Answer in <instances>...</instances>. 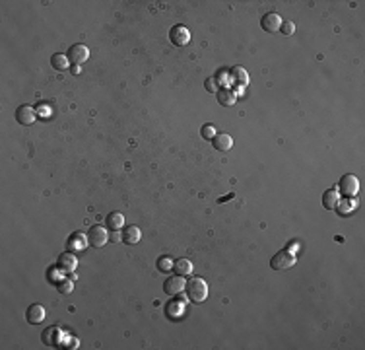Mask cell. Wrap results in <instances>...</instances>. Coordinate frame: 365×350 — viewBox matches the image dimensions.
<instances>
[{
  "label": "cell",
  "mask_w": 365,
  "mask_h": 350,
  "mask_svg": "<svg viewBox=\"0 0 365 350\" xmlns=\"http://www.w3.org/2000/svg\"><path fill=\"white\" fill-rule=\"evenodd\" d=\"M57 266H59L61 270H64V272H72L74 268L78 266V259H76L74 253H63V255L59 257V261H57Z\"/></svg>",
  "instance_id": "8fae6325"
},
{
  "label": "cell",
  "mask_w": 365,
  "mask_h": 350,
  "mask_svg": "<svg viewBox=\"0 0 365 350\" xmlns=\"http://www.w3.org/2000/svg\"><path fill=\"white\" fill-rule=\"evenodd\" d=\"M212 142H214V148L219 150V152H227V150H231V146H233V138H231L229 134H225V132L216 134Z\"/></svg>",
  "instance_id": "5bb4252c"
},
{
  "label": "cell",
  "mask_w": 365,
  "mask_h": 350,
  "mask_svg": "<svg viewBox=\"0 0 365 350\" xmlns=\"http://www.w3.org/2000/svg\"><path fill=\"white\" fill-rule=\"evenodd\" d=\"M105 226L111 228V230H121L125 226V216L121 212H111L105 218Z\"/></svg>",
  "instance_id": "ac0fdd59"
},
{
  "label": "cell",
  "mask_w": 365,
  "mask_h": 350,
  "mask_svg": "<svg viewBox=\"0 0 365 350\" xmlns=\"http://www.w3.org/2000/svg\"><path fill=\"white\" fill-rule=\"evenodd\" d=\"M204 88H206V91H210V93H218V78H214V76H210L208 80H206V84H204Z\"/></svg>",
  "instance_id": "484cf974"
},
{
  "label": "cell",
  "mask_w": 365,
  "mask_h": 350,
  "mask_svg": "<svg viewBox=\"0 0 365 350\" xmlns=\"http://www.w3.org/2000/svg\"><path fill=\"white\" fill-rule=\"evenodd\" d=\"M142 240V232L136 228V226H127L125 232H123V241L127 245H136L138 241Z\"/></svg>",
  "instance_id": "7c38bea8"
},
{
  "label": "cell",
  "mask_w": 365,
  "mask_h": 350,
  "mask_svg": "<svg viewBox=\"0 0 365 350\" xmlns=\"http://www.w3.org/2000/svg\"><path fill=\"white\" fill-rule=\"evenodd\" d=\"M173 270L179 276H189L193 272V262L189 261V259H179V261L173 262Z\"/></svg>",
  "instance_id": "d6986e66"
},
{
  "label": "cell",
  "mask_w": 365,
  "mask_h": 350,
  "mask_svg": "<svg viewBox=\"0 0 365 350\" xmlns=\"http://www.w3.org/2000/svg\"><path fill=\"white\" fill-rule=\"evenodd\" d=\"M59 339H61V329L59 327H49L43 335H41V341H43V345H47V347H59Z\"/></svg>",
  "instance_id": "4fadbf2b"
},
{
  "label": "cell",
  "mask_w": 365,
  "mask_h": 350,
  "mask_svg": "<svg viewBox=\"0 0 365 350\" xmlns=\"http://www.w3.org/2000/svg\"><path fill=\"white\" fill-rule=\"evenodd\" d=\"M358 191H360V179L352 174L342 175V179L338 181V193L348 197V198H352V197L358 195Z\"/></svg>",
  "instance_id": "7a4b0ae2"
},
{
  "label": "cell",
  "mask_w": 365,
  "mask_h": 350,
  "mask_svg": "<svg viewBox=\"0 0 365 350\" xmlns=\"http://www.w3.org/2000/svg\"><path fill=\"white\" fill-rule=\"evenodd\" d=\"M282 22H284V20H282L276 12H268V14L262 16V20H260V27H262L266 33H276V31H280Z\"/></svg>",
  "instance_id": "8992f818"
},
{
  "label": "cell",
  "mask_w": 365,
  "mask_h": 350,
  "mask_svg": "<svg viewBox=\"0 0 365 350\" xmlns=\"http://www.w3.org/2000/svg\"><path fill=\"white\" fill-rule=\"evenodd\" d=\"M87 59H89V49L86 45H72L68 49V61L74 63L76 66L82 65V63H86Z\"/></svg>",
  "instance_id": "ba28073f"
},
{
  "label": "cell",
  "mask_w": 365,
  "mask_h": 350,
  "mask_svg": "<svg viewBox=\"0 0 365 350\" xmlns=\"http://www.w3.org/2000/svg\"><path fill=\"white\" fill-rule=\"evenodd\" d=\"M68 57L66 55H59V53H55L53 57H51V65H53V68H57V70H66L68 68Z\"/></svg>",
  "instance_id": "44dd1931"
},
{
  "label": "cell",
  "mask_w": 365,
  "mask_h": 350,
  "mask_svg": "<svg viewBox=\"0 0 365 350\" xmlns=\"http://www.w3.org/2000/svg\"><path fill=\"white\" fill-rule=\"evenodd\" d=\"M282 33L284 35H293V31H295V23L293 22H282Z\"/></svg>",
  "instance_id": "4316f807"
},
{
  "label": "cell",
  "mask_w": 365,
  "mask_h": 350,
  "mask_svg": "<svg viewBox=\"0 0 365 350\" xmlns=\"http://www.w3.org/2000/svg\"><path fill=\"white\" fill-rule=\"evenodd\" d=\"M25 317H27V321H29L31 325H39V323H43V319L47 317V313H45V307H43V306L33 304V306L27 307Z\"/></svg>",
  "instance_id": "30bf717a"
},
{
  "label": "cell",
  "mask_w": 365,
  "mask_h": 350,
  "mask_svg": "<svg viewBox=\"0 0 365 350\" xmlns=\"http://www.w3.org/2000/svg\"><path fill=\"white\" fill-rule=\"evenodd\" d=\"M35 109L33 107H29V105H20L18 109H16V121L20 123V125H23V127H27V125H31L33 121H35Z\"/></svg>",
  "instance_id": "9c48e42d"
},
{
  "label": "cell",
  "mask_w": 365,
  "mask_h": 350,
  "mask_svg": "<svg viewBox=\"0 0 365 350\" xmlns=\"http://www.w3.org/2000/svg\"><path fill=\"white\" fill-rule=\"evenodd\" d=\"M157 268H159L161 272L173 270V262H171V259H169V257H159V259H157Z\"/></svg>",
  "instance_id": "603a6c76"
},
{
  "label": "cell",
  "mask_w": 365,
  "mask_h": 350,
  "mask_svg": "<svg viewBox=\"0 0 365 350\" xmlns=\"http://www.w3.org/2000/svg\"><path fill=\"white\" fill-rule=\"evenodd\" d=\"M109 241V234H107V230L103 228V226H91L89 228V232H87V243L91 245V247H103L105 243Z\"/></svg>",
  "instance_id": "277c9868"
},
{
  "label": "cell",
  "mask_w": 365,
  "mask_h": 350,
  "mask_svg": "<svg viewBox=\"0 0 365 350\" xmlns=\"http://www.w3.org/2000/svg\"><path fill=\"white\" fill-rule=\"evenodd\" d=\"M185 286H187V282H185V276H179V274H175V276L167 278V282H165L163 290H165V294H167V296H177V294H181V292L185 290Z\"/></svg>",
  "instance_id": "52a82bcc"
},
{
  "label": "cell",
  "mask_w": 365,
  "mask_h": 350,
  "mask_svg": "<svg viewBox=\"0 0 365 350\" xmlns=\"http://www.w3.org/2000/svg\"><path fill=\"white\" fill-rule=\"evenodd\" d=\"M218 101L219 105H223V107H229V105H233L235 101H237V97H235V93L229 89V88H219L218 89Z\"/></svg>",
  "instance_id": "e0dca14e"
},
{
  "label": "cell",
  "mask_w": 365,
  "mask_h": 350,
  "mask_svg": "<svg viewBox=\"0 0 365 350\" xmlns=\"http://www.w3.org/2000/svg\"><path fill=\"white\" fill-rule=\"evenodd\" d=\"M229 76H231V80H233L237 86H247V84H249V74H247V70L241 68V66H233L231 72H229Z\"/></svg>",
  "instance_id": "2e32d148"
},
{
  "label": "cell",
  "mask_w": 365,
  "mask_h": 350,
  "mask_svg": "<svg viewBox=\"0 0 365 350\" xmlns=\"http://www.w3.org/2000/svg\"><path fill=\"white\" fill-rule=\"evenodd\" d=\"M293 264H295V255L290 253V251H280L270 261V266L274 270H288V268H292Z\"/></svg>",
  "instance_id": "5b68a950"
},
{
  "label": "cell",
  "mask_w": 365,
  "mask_h": 350,
  "mask_svg": "<svg viewBox=\"0 0 365 350\" xmlns=\"http://www.w3.org/2000/svg\"><path fill=\"white\" fill-rule=\"evenodd\" d=\"M86 243H87V236H84V234H72L70 236V240H68V249H84L86 247Z\"/></svg>",
  "instance_id": "ffe728a7"
},
{
  "label": "cell",
  "mask_w": 365,
  "mask_h": 350,
  "mask_svg": "<svg viewBox=\"0 0 365 350\" xmlns=\"http://www.w3.org/2000/svg\"><path fill=\"white\" fill-rule=\"evenodd\" d=\"M169 39H171L173 45H177V47H185V45H189V41H191V31H189V27H185L183 23H177V25L171 27V31H169Z\"/></svg>",
  "instance_id": "3957f363"
},
{
  "label": "cell",
  "mask_w": 365,
  "mask_h": 350,
  "mask_svg": "<svg viewBox=\"0 0 365 350\" xmlns=\"http://www.w3.org/2000/svg\"><path fill=\"white\" fill-rule=\"evenodd\" d=\"M183 311H185V306H183V304H171V306L167 307V313L173 315V317H181Z\"/></svg>",
  "instance_id": "cb8c5ba5"
},
{
  "label": "cell",
  "mask_w": 365,
  "mask_h": 350,
  "mask_svg": "<svg viewBox=\"0 0 365 350\" xmlns=\"http://www.w3.org/2000/svg\"><path fill=\"white\" fill-rule=\"evenodd\" d=\"M200 132H202V138H204V140H214V136L218 134V131H216V127H214L212 123H208V125H204Z\"/></svg>",
  "instance_id": "7402d4cb"
},
{
  "label": "cell",
  "mask_w": 365,
  "mask_h": 350,
  "mask_svg": "<svg viewBox=\"0 0 365 350\" xmlns=\"http://www.w3.org/2000/svg\"><path fill=\"white\" fill-rule=\"evenodd\" d=\"M338 200H340V193H338V189H328V191L322 195V206L328 208V210L336 208V206H338Z\"/></svg>",
  "instance_id": "9a60e30c"
},
{
  "label": "cell",
  "mask_w": 365,
  "mask_h": 350,
  "mask_svg": "<svg viewBox=\"0 0 365 350\" xmlns=\"http://www.w3.org/2000/svg\"><path fill=\"white\" fill-rule=\"evenodd\" d=\"M109 240H111V241H121V240H123V234H119V230H113V234L109 236Z\"/></svg>",
  "instance_id": "83f0119b"
},
{
  "label": "cell",
  "mask_w": 365,
  "mask_h": 350,
  "mask_svg": "<svg viewBox=\"0 0 365 350\" xmlns=\"http://www.w3.org/2000/svg\"><path fill=\"white\" fill-rule=\"evenodd\" d=\"M185 290H187L189 300L194 302V304H202V302L208 298V284H206L204 278H198V276H196V278H191V280L187 282Z\"/></svg>",
  "instance_id": "6da1fadb"
},
{
  "label": "cell",
  "mask_w": 365,
  "mask_h": 350,
  "mask_svg": "<svg viewBox=\"0 0 365 350\" xmlns=\"http://www.w3.org/2000/svg\"><path fill=\"white\" fill-rule=\"evenodd\" d=\"M57 288H59L61 294H70L72 288H74V284H72V280H63V282L57 284Z\"/></svg>",
  "instance_id": "d4e9b609"
}]
</instances>
